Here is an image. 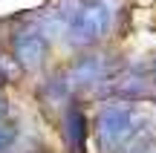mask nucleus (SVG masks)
I'll return each instance as SVG.
<instances>
[{"mask_svg": "<svg viewBox=\"0 0 156 153\" xmlns=\"http://www.w3.org/2000/svg\"><path fill=\"white\" fill-rule=\"evenodd\" d=\"M142 113L127 101H116L110 107L101 110L98 116V142L104 150H119V148H127L142 130Z\"/></svg>", "mask_w": 156, "mask_h": 153, "instance_id": "obj_1", "label": "nucleus"}, {"mask_svg": "<svg viewBox=\"0 0 156 153\" xmlns=\"http://www.w3.org/2000/svg\"><path fill=\"white\" fill-rule=\"evenodd\" d=\"M110 23H113V9L107 0H84L75 6L67 23V38L75 46H90L110 32Z\"/></svg>", "mask_w": 156, "mask_h": 153, "instance_id": "obj_2", "label": "nucleus"}, {"mask_svg": "<svg viewBox=\"0 0 156 153\" xmlns=\"http://www.w3.org/2000/svg\"><path fill=\"white\" fill-rule=\"evenodd\" d=\"M12 49L15 58L23 69H38L46 61V52H49V40L41 29H17V35L12 38Z\"/></svg>", "mask_w": 156, "mask_h": 153, "instance_id": "obj_3", "label": "nucleus"}, {"mask_svg": "<svg viewBox=\"0 0 156 153\" xmlns=\"http://www.w3.org/2000/svg\"><path fill=\"white\" fill-rule=\"evenodd\" d=\"M107 78H110V61L104 55H87L67 69L64 87L67 90H81V87H95L98 81H107Z\"/></svg>", "mask_w": 156, "mask_h": 153, "instance_id": "obj_4", "label": "nucleus"}, {"mask_svg": "<svg viewBox=\"0 0 156 153\" xmlns=\"http://www.w3.org/2000/svg\"><path fill=\"white\" fill-rule=\"evenodd\" d=\"M67 142L73 153H84V144H87V121H84V113L78 107L67 110Z\"/></svg>", "mask_w": 156, "mask_h": 153, "instance_id": "obj_5", "label": "nucleus"}, {"mask_svg": "<svg viewBox=\"0 0 156 153\" xmlns=\"http://www.w3.org/2000/svg\"><path fill=\"white\" fill-rule=\"evenodd\" d=\"M17 142V127L12 121H0V153H6Z\"/></svg>", "mask_w": 156, "mask_h": 153, "instance_id": "obj_6", "label": "nucleus"}, {"mask_svg": "<svg viewBox=\"0 0 156 153\" xmlns=\"http://www.w3.org/2000/svg\"><path fill=\"white\" fill-rule=\"evenodd\" d=\"M130 153H156V148H153L151 142H145V144H139V148H133Z\"/></svg>", "mask_w": 156, "mask_h": 153, "instance_id": "obj_7", "label": "nucleus"}, {"mask_svg": "<svg viewBox=\"0 0 156 153\" xmlns=\"http://www.w3.org/2000/svg\"><path fill=\"white\" fill-rule=\"evenodd\" d=\"M3 110H6V101H3V98H0V116H3Z\"/></svg>", "mask_w": 156, "mask_h": 153, "instance_id": "obj_8", "label": "nucleus"}, {"mask_svg": "<svg viewBox=\"0 0 156 153\" xmlns=\"http://www.w3.org/2000/svg\"><path fill=\"white\" fill-rule=\"evenodd\" d=\"M32 153H44V150H32Z\"/></svg>", "mask_w": 156, "mask_h": 153, "instance_id": "obj_9", "label": "nucleus"}, {"mask_svg": "<svg viewBox=\"0 0 156 153\" xmlns=\"http://www.w3.org/2000/svg\"><path fill=\"white\" fill-rule=\"evenodd\" d=\"M0 72H3V69H0Z\"/></svg>", "mask_w": 156, "mask_h": 153, "instance_id": "obj_10", "label": "nucleus"}]
</instances>
